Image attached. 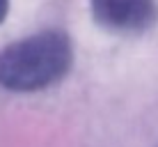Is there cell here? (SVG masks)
I'll return each mask as SVG.
<instances>
[{
    "label": "cell",
    "mask_w": 158,
    "mask_h": 147,
    "mask_svg": "<svg viewBox=\"0 0 158 147\" xmlns=\"http://www.w3.org/2000/svg\"><path fill=\"white\" fill-rule=\"evenodd\" d=\"M73 64L67 32L41 30L0 51V88L9 92H39L60 83Z\"/></svg>",
    "instance_id": "obj_1"
},
{
    "label": "cell",
    "mask_w": 158,
    "mask_h": 147,
    "mask_svg": "<svg viewBox=\"0 0 158 147\" xmlns=\"http://www.w3.org/2000/svg\"><path fill=\"white\" fill-rule=\"evenodd\" d=\"M89 12L110 32H147L158 21V0H89Z\"/></svg>",
    "instance_id": "obj_2"
},
{
    "label": "cell",
    "mask_w": 158,
    "mask_h": 147,
    "mask_svg": "<svg viewBox=\"0 0 158 147\" xmlns=\"http://www.w3.org/2000/svg\"><path fill=\"white\" fill-rule=\"evenodd\" d=\"M7 14H9V0H0V23L7 19Z\"/></svg>",
    "instance_id": "obj_3"
}]
</instances>
